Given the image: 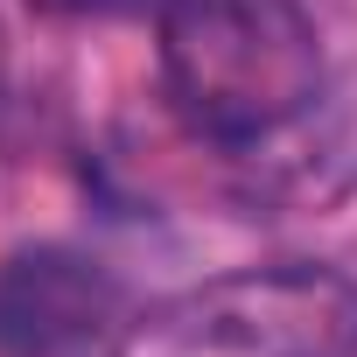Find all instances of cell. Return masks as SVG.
Masks as SVG:
<instances>
[{"label": "cell", "mask_w": 357, "mask_h": 357, "mask_svg": "<svg viewBox=\"0 0 357 357\" xmlns=\"http://www.w3.org/2000/svg\"><path fill=\"white\" fill-rule=\"evenodd\" d=\"M112 357H357V280L336 266H238L140 308Z\"/></svg>", "instance_id": "7a4b0ae2"}, {"label": "cell", "mask_w": 357, "mask_h": 357, "mask_svg": "<svg viewBox=\"0 0 357 357\" xmlns=\"http://www.w3.org/2000/svg\"><path fill=\"white\" fill-rule=\"evenodd\" d=\"M154 29L168 105L204 140H266L322 91V43L294 0H168Z\"/></svg>", "instance_id": "6da1fadb"}, {"label": "cell", "mask_w": 357, "mask_h": 357, "mask_svg": "<svg viewBox=\"0 0 357 357\" xmlns=\"http://www.w3.org/2000/svg\"><path fill=\"white\" fill-rule=\"evenodd\" d=\"M43 15H161L168 0H29Z\"/></svg>", "instance_id": "277c9868"}, {"label": "cell", "mask_w": 357, "mask_h": 357, "mask_svg": "<svg viewBox=\"0 0 357 357\" xmlns=\"http://www.w3.org/2000/svg\"><path fill=\"white\" fill-rule=\"evenodd\" d=\"M112 322V273L70 245H29L0 266V357H91Z\"/></svg>", "instance_id": "3957f363"}]
</instances>
